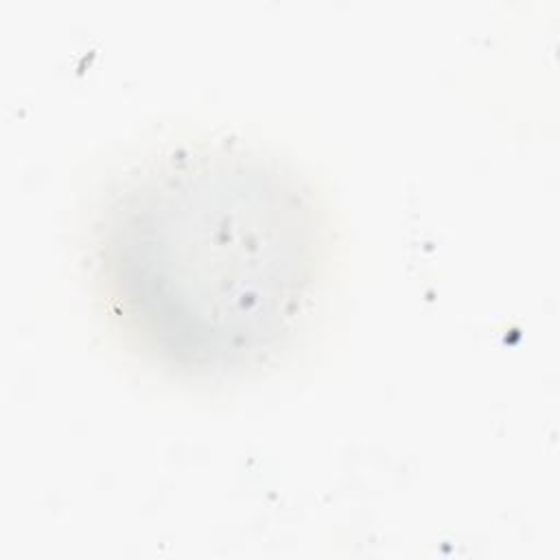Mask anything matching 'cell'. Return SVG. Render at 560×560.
I'll return each instance as SVG.
<instances>
[{
	"label": "cell",
	"instance_id": "1",
	"mask_svg": "<svg viewBox=\"0 0 560 560\" xmlns=\"http://www.w3.org/2000/svg\"><path fill=\"white\" fill-rule=\"evenodd\" d=\"M324 262L311 186L280 158L199 140L127 171L92 228L96 295L122 341L188 378L262 368L304 319Z\"/></svg>",
	"mask_w": 560,
	"mask_h": 560
}]
</instances>
